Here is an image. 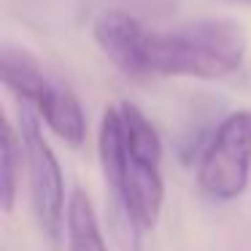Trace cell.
I'll use <instances>...</instances> for the list:
<instances>
[{
    "label": "cell",
    "mask_w": 251,
    "mask_h": 251,
    "mask_svg": "<svg viewBox=\"0 0 251 251\" xmlns=\"http://www.w3.org/2000/svg\"><path fill=\"white\" fill-rule=\"evenodd\" d=\"M25 162L22 132L14 130L11 122H3V211L11 213L19 195V173Z\"/></svg>",
    "instance_id": "obj_9"
},
{
    "label": "cell",
    "mask_w": 251,
    "mask_h": 251,
    "mask_svg": "<svg viewBox=\"0 0 251 251\" xmlns=\"http://www.w3.org/2000/svg\"><path fill=\"white\" fill-rule=\"evenodd\" d=\"M249 51L243 27L232 19H197L168 33H151V76L222 78L238 71Z\"/></svg>",
    "instance_id": "obj_1"
},
{
    "label": "cell",
    "mask_w": 251,
    "mask_h": 251,
    "mask_svg": "<svg viewBox=\"0 0 251 251\" xmlns=\"http://www.w3.org/2000/svg\"><path fill=\"white\" fill-rule=\"evenodd\" d=\"M65 238L68 251H108L100 229V219L84 189H73L65 211Z\"/></svg>",
    "instance_id": "obj_7"
},
{
    "label": "cell",
    "mask_w": 251,
    "mask_h": 251,
    "mask_svg": "<svg viewBox=\"0 0 251 251\" xmlns=\"http://www.w3.org/2000/svg\"><path fill=\"white\" fill-rule=\"evenodd\" d=\"M251 181V111H232L211 132L197 162V184L211 200H238Z\"/></svg>",
    "instance_id": "obj_3"
},
{
    "label": "cell",
    "mask_w": 251,
    "mask_h": 251,
    "mask_svg": "<svg viewBox=\"0 0 251 251\" xmlns=\"http://www.w3.org/2000/svg\"><path fill=\"white\" fill-rule=\"evenodd\" d=\"M119 111H122L127 154L135 159H143V162L162 165V138H159L157 127L149 122V116L130 100L119 103Z\"/></svg>",
    "instance_id": "obj_8"
},
{
    "label": "cell",
    "mask_w": 251,
    "mask_h": 251,
    "mask_svg": "<svg viewBox=\"0 0 251 251\" xmlns=\"http://www.w3.org/2000/svg\"><path fill=\"white\" fill-rule=\"evenodd\" d=\"M19 132L25 143V162L30 178V202L41 232L57 240L65 229V178L54 149L44 138V119L30 103L19 100Z\"/></svg>",
    "instance_id": "obj_2"
},
{
    "label": "cell",
    "mask_w": 251,
    "mask_h": 251,
    "mask_svg": "<svg viewBox=\"0 0 251 251\" xmlns=\"http://www.w3.org/2000/svg\"><path fill=\"white\" fill-rule=\"evenodd\" d=\"M38 116L44 119V125L60 138L62 143H68L71 149H78L87 138V116L78 103V98L71 89H62L57 84H51L35 103H30Z\"/></svg>",
    "instance_id": "obj_5"
},
{
    "label": "cell",
    "mask_w": 251,
    "mask_h": 251,
    "mask_svg": "<svg viewBox=\"0 0 251 251\" xmlns=\"http://www.w3.org/2000/svg\"><path fill=\"white\" fill-rule=\"evenodd\" d=\"M92 33L100 51L122 73H127L132 78L151 76V60H149L151 33L132 14L122 11V8H108L95 19Z\"/></svg>",
    "instance_id": "obj_4"
},
{
    "label": "cell",
    "mask_w": 251,
    "mask_h": 251,
    "mask_svg": "<svg viewBox=\"0 0 251 251\" xmlns=\"http://www.w3.org/2000/svg\"><path fill=\"white\" fill-rule=\"evenodd\" d=\"M0 76L6 89H11L19 100L25 103H35L46 89L51 87V81L46 78L44 68L38 65L30 51L17 49V46H6L3 49V65H0Z\"/></svg>",
    "instance_id": "obj_6"
}]
</instances>
